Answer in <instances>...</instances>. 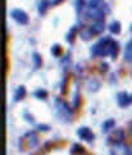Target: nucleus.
Returning <instances> with one entry per match:
<instances>
[{"instance_id":"f257e3e1","label":"nucleus","mask_w":132,"mask_h":155,"mask_svg":"<svg viewBox=\"0 0 132 155\" xmlns=\"http://www.w3.org/2000/svg\"><path fill=\"white\" fill-rule=\"evenodd\" d=\"M117 51H118V44L110 38H101L97 40L91 48V53L94 56H106L110 54L112 57H115Z\"/></svg>"},{"instance_id":"f03ea898","label":"nucleus","mask_w":132,"mask_h":155,"mask_svg":"<svg viewBox=\"0 0 132 155\" xmlns=\"http://www.w3.org/2000/svg\"><path fill=\"white\" fill-rule=\"evenodd\" d=\"M11 16L16 19L18 23H23L24 25V23L28 22V16L22 11V9H13L11 12Z\"/></svg>"},{"instance_id":"7ed1b4c3","label":"nucleus","mask_w":132,"mask_h":155,"mask_svg":"<svg viewBox=\"0 0 132 155\" xmlns=\"http://www.w3.org/2000/svg\"><path fill=\"white\" fill-rule=\"evenodd\" d=\"M85 16L87 18H92V19H96V21H101L103 19V12L100 11L99 8H89L85 11Z\"/></svg>"},{"instance_id":"20e7f679","label":"nucleus","mask_w":132,"mask_h":155,"mask_svg":"<svg viewBox=\"0 0 132 155\" xmlns=\"http://www.w3.org/2000/svg\"><path fill=\"white\" fill-rule=\"evenodd\" d=\"M77 134L80 136L82 140H85V141H92V140H94V134H92L91 130L89 128H86V127H82V128L78 129Z\"/></svg>"},{"instance_id":"39448f33","label":"nucleus","mask_w":132,"mask_h":155,"mask_svg":"<svg viewBox=\"0 0 132 155\" xmlns=\"http://www.w3.org/2000/svg\"><path fill=\"white\" fill-rule=\"evenodd\" d=\"M109 140H110L112 142H121L122 140H123V132H122V129H117V130H114V132L110 134Z\"/></svg>"},{"instance_id":"423d86ee","label":"nucleus","mask_w":132,"mask_h":155,"mask_svg":"<svg viewBox=\"0 0 132 155\" xmlns=\"http://www.w3.org/2000/svg\"><path fill=\"white\" fill-rule=\"evenodd\" d=\"M92 35H94V32L91 31V27H82L81 30H80V36L84 39V40L90 39Z\"/></svg>"},{"instance_id":"0eeeda50","label":"nucleus","mask_w":132,"mask_h":155,"mask_svg":"<svg viewBox=\"0 0 132 155\" xmlns=\"http://www.w3.org/2000/svg\"><path fill=\"white\" fill-rule=\"evenodd\" d=\"M118 97H119V105H122V106H127L128 104L132 102V96H127L126 93H121Z\"/></svg>"},{"instance_id":"6e6552de","label":"nucleus","mask_w":132,"mask_h":155,"mask_svg":"<svg viewBox=\"0 0 132 155\" xmlns=\"http://www.w3.org/2000/svg\"><path fill=\"white\" fill-rule=\"evenodd\" d=\"M90 27H91V31L94 34H100L103 30H104V25H103L101 21H96L94 25L90 26Z\"/></svg>"},{"instance_id":"1a4fd4ad","label":"nucleus","mask_w":132,"mask_h":155,"mask_svg":"<svg viewBox=\"0 0 132 155\" xmlns=\"http://www.w3.org/2000/svg\"><path fill=\"white\" fill-rule=\"evenodd\" d=\"M124 58L127 61H131L132 60V43H128L126 47V51H124Z\"/></svg>"},{"instance_id":"9d476101","label":"nucleus","mask_w":132,"mask_h":155,"mask_svg":"<svg viewBox=\"0 0 132 155\" xmlns=\"http://www.w3.org/2000/svg\"><path fill=\"white\" fill-rule=\"evenodd\" d=\"M109 31L113 34H118L121 31V25L118 22H112L109 25Z\"/></svg>"},{"instance_id":"9b49d317","label":"nucleus","mask_w":132,"mask_h":155,"mask_svg":"<svg viewBox=\"0 0 132 155\" xmlns=\"http://www.w3.org/2000/svg\"><path fill=\"white\" fill-rule=\"evenodd\" d=\"M100 5H103V0H89V3H87V7L89 8H99L100 9Z\"/></svg>"},{"instance_id":"f8f14e48","label":"nucleus","mask_w":132,"mask_h":155,"mask_svg":"<svg viewBox=\"0 0 132 155\" xmlns=\"http://www.w3.org/2000/svg\"><path fill=\"white\" fill-rule=\"evenodd\" d=\"M24 93H26V92H24V88H23V87H19V88L16 91V94H14V100H16V101L22 100L23 96H24Z\"/></svg>"},{"instance_id":"ddd939ff","label":"nucleus","mask_w":132,"mask_h":155,"mask_svg":"<svg viewBox=\"0 0 132 155\" xmlns=\"http://www.w3.org/2000/svg\"><path fill=\"white\" fill-rule=\"evenodd\" d=\"M49 4H50L49 0H41V2L38 3V11H40L41 13H44L45 12V9L49 7Z\"/></svg>"},{"instance_id":"4468645a","label":"nucleus","mask_w":132,"mask_h":155,"mask_svg":"<svg viewBox=\"0 0 132 155\" xmlns=\"http://www.w3.org/2000/svg\"><path fill=\"white\" fill-rule=\"evenodd\" d=\"M33 61H35V67H38L41 64V58L40 56L37 54V53H33Z\"/></svg>"},{"instance_id":"2eb2a0df","label":"nucleus","mask_w":132,"mask_h":155,"mask_svg":"<svg viewBox=\"0 0 132 155\" xmlns=\"http://www.w3.org/2000/svg\"><path fill=\"white\" fill-rule=\"evenodd\" d=\"M51 53L54 56H59V53H60V48H59V45H54L51 48Z\"/></svg>"},{"instance_id":"dca6fc26","label":"nucleus","mask_w":132,"mask_h":155,"mask_svg":"<svg viewBox=\"0 0 132 155\" xmlns=\"http://www.w3.org/2000/svg\"><path fill=\"white\" fill-rule=\"evenodd\" d=\"M35 96L40 97V98H46V92L45 91H36L35 92Z\"/></svg>"},{"instance_id":"f3484780","label":"nucleus","mask_w":132,"mask_h":155,"mask_svg":"<svg viewBox=\"0 0 132 155\" xmlns=\"http://www.w3.org/2000/svg\"><path fill=\"white\" fill-rule=\"evenodd\" d=\"M113 124H114L113 120H108V122H106V123L104 124V127H103V128H104V130H108V128H109V127H112Z\"/></svg>"},{"instance_id":"a211bd4d","label":"nucleus","mask_w":132,"mask_h":155,"mask_svg":"<svg viewBox=\"0 0 132 155\" xmlns=\"http://www.w3.org/2000/svg\"><path fill=\"white\" fill-rule=\"evenodd\" d=\"M82 0H76V8H77V12L78 11H81V8H82Z\"/></svg>"},{"instance_id":"6ab92c4d","label":"nucleus","mask_w":132,"mask_h":155,"mask_svg":"<svg viewBox=\"0 0 132 155\" xmlns=\"http://www.w3.org/2000/svg\"><path fill=\"white\" fill-rule=\"evenodd\" d=\"M77 106H78V94L76 93L75 94V107H77Z\"/></svg>"},{"instance_id":"aec40b11","label":"nucleus","mask_w":132,"mask_h":155,"mask_svg":"<svg viewBox=\"0 0 132 155\" xmlns=\"http://www.w3.org/2000/svg\"><path fill=\"white\" fill-rule=\"evenodd\" d=\"M38 128H40L41 130H46V129H49L48 125H38Z\"/></svg>"},{"instance_id":"412c9836","label":"nucleus","mask_w":132,"mask_h":155,"mask_svg":"<svg viewBox=\"0 0 132 155\" xmlns=\"http://www.w3.org/2000/svg\"><path fill=\"white\" fill-rule=\"evenodd\" d=\"M128 127H130V133L132 134V122H131V123L128 124Z\"/></svg>"},{"instance_id":"4be33fe9","label":"nucleus","mask_w":132,"mask_h":155,"mask_svg":"<svg viewBox=\"0 0 132 155\" xmlns=\"http://www.w3.org/2000/svg\"><path fill=\"white\" fill-rule=\"evenodd\" d=\"M59 2H63V0H53V4H57V3H59Z\"/></svg>"},{"instance_id":"5701e85b","label":"nucleus","mask_w":132,"mask_h":155,"mask_svg":"<svg viewBox=\"0 0 132 155\" xmlns=\"http://www.w3.org/2000/svg\"><path fill=\"white\" fill-rule=\"evenodd\" d=\"M131 31H132V25H131Z\"/></svg>"}]
</instances>
